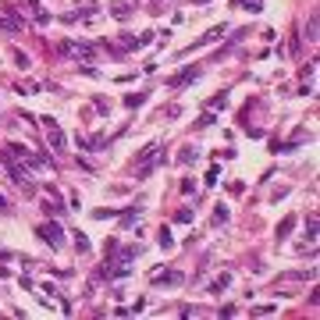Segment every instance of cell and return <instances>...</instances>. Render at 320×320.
Here are the masks:
<instances>
[{
    "instance_id": "obj_11",
    "label": "cell",
    "mask_w": 320,
    "mask_h": 320,
    "mask_svg": "<svg viewBox=\"0 0 320 320\" xmlns=\"http://www.w3.org/2000/svg\"><path fill=\"white\" fill-rule=\"evenodd\" d=\"M0 29H11V32H18V29H22V18H0Z\"/></svg>"
},
{
    "instance_id": "obj_21",
    "label": "cell",
    "mask_w": 320,
    "mask_h": 320,
    "mask_svg": "<svg viewBox=\"0 0 320 320\" xmlns=\"http://www.w3.org/2000/svg\"><path fill=\"white\" fill-rule=\"evenodd\" d=\"M0 210H8V199H4V196H0Z\"/></svg>"
},
{
    "instance_id": "obj_2",
    "label": "cell",
    "mask_w": 320,
    "mask_h": 320,
    "mask_svg": "<svg viewBox=\"0 0 320 320\" xmlns=\"http://www.w3.org/2000/svg\"><path fill=\"white\" fill-rule=\"evenodd\" d=\"M43 128H47V142L54 153H64L68 149V139H64V128L54 121V117H43Z\"/></svg>"
},
{
    "instance_id": "obj_14",
    "label": "cell",
    "mask_w": 320,
    "mask_h": 320,
    "mask_svg": "<svg viewBox=\"0 0 320 320\" xmlns=\"http://www.w3.org/2000/svg\"><path fill=\"white\" fill-rule=\"evenodd\" d=\"M135 221H139V210H135V207H132L128 214H121V224H135Z\"/></svg>"
},
{
    "instance_id": "obj_17",
    "label": "cell",
    "mask_w": 320,
    "mask_h": 320,
    "mask_svg": "<svg viewBox=\"0 0 320 320\" xmlns=\"http://www.w3.org/2000/svg\"><path fill=\"white\" fill-rule=\"evenodd\" d=\"M160 246L171 249V235H168V228H160Z\"/></svg>"
},
{
    "instance_id": "obj_6",
    "label": "cell",
    "mask_w": 320,
    "mask_h": 320,
    "mask_svg": "<svg viewBox=\"0 0 320 320\" xmlns=\"http://www.w3.org/2000/svg\"><path fill=\"white\" fill-rule=\"evenodd\" d=\"M61 50H64V54H71V57H86V61H89V57L96 54V50H93L89 43H64Z\"/></svg>"
},
{
    "instance_id": "obj_7",
    "label": "cell",
    "mask_w": 320,
    "mask_h": 320,
    "mask_svg": "<svg viewBox=\"0 0 320 320\" xmlns=\"http://www.w3.org/2000/svg\"><path fill=\"white\" fill-rule=\"evenodd\" d=\"M185 277L178 270H164V274H153V285H182Z\"/></svg>"
},
{
    "instance_id": "obj_12",
    "label": "cell",
    "mask_w": 320,
    "mask_h": 320,
    "mask_svg": "<svg viewBox=\"0 0 320 320\" xmlns=\"http://www.w3.org/2000/svg\"><path fill=\"white\" fill-rule=\"evenodd\" d=\"M153 43V32H142L139 39H135V50H142V47H149Z\"/></svg>"
},
{
    "instance_id": "obj_13",
    "label": "cell",
    "mask_w": 320,
    "mask_h": 320,
    "mask_svg": "<svg viewBox=\"0 0 320 320\" xmlns=\"http://www.w3.org/2000/svg\"><path fill=\"white\" fill-rule=\"evenodd\" d=\"M75 246H78V253H89V242H86V235H82V231L75 235Z\"/></svg>"
},
{
    "instance_id": "obj_8",
    "label": "cell",
    "mask_w": 320,
    "mask_h": 320,
    "mask_svg": "<svg viewBox=\"0 0 320 320\" xmlns=\"http://www.w3.org/2000/svg\"><path fill=\"white\" fill-rule=\"evenodd\" d=\"M292 228H295V214H288L281 224H277V242H281V238H288V235H292Z\"/></svg>"
},
{
    "instance_id": "obj_18",
    "label": "cell",
    "mask_w": 320,
    "mask_h": 320,
    "mask_svg": "<svg viewBox=\"0 0 320 320\" xmlns=\"http://www.w3.org/2000/svg\"><path fill=\"white\" fill-rule=\"evenodd\" d=\"M306 231H309V238H316V217L309 214V221H306Z\"/></svg>"
},
{
    "instance_id": "obj_5",
    "label": "cell",
    "mask_w": 320,
    "mask_h": 320,
    "mask_svg": "<svg viewBox=\"0 0 320 320\" xmlns=\"http://www.w3.org/2000/svg\"><path fill=\"white\" fill-rule=\"evenodd\" d=\"M196 75H199V68H185V71H178V75H171V78H168V86H171V89H182L185 82H192Z\"/></svg>"
},
{
    "instance_id": "obj_20",
    "label": "cell",
    "mask_w": 320,
    "mask_h": 320,
    "mask_svg": "<svg viewBox=\"0 0 320 320\" xmlns=\"http://www.w3.org/2000/svg\"><path fill=\"white\" fill-rule=\"evenodd\" d=\"M125 107H142V96H125Z\"/></svg>"
},
{
    "instance_id": "obj_4",
    "label": "cell",
    "mask_w": 320,
    "mask_h": 320,
    "mask_svg": "<svg viewBox=\"0 0 320 320\" xmlns=\"http://www.w3.org/2000/svg\"><path fill=\"white\" fill-rule=\"evenodd\" d=\"M110 15H114L117 22H128V18L135 15V0H114V4H110Z\"/></svg>"
},
{
    "instance_id": "obj_15",
    "label": "cell",
    "mask_w": 320,
    "mask_h": 320,
    "mask_svg": "<svg viewBox=\"0 0 320 320\" xmlns=\"http://www.w3.org/2000/svg\"><path fill=\"white\" fill-rule=\"evenodd\" d=\"M306 36L316 39V15H309V22H306Z\"/></svg>"
},
{
    "instance_id": "obj_3",
    "label": "cell",
    "mask_w": 320,
    "mask_h": 320,
    "mask_svg": "<svg viewBox=\"0 0 320 320\" xmlns=\"http://www.w3.org/2000/svg\"><path fill=\"white\" fill-rule=\"evenodd\" d=\"M36 235L43 238V242H47L50 249H57V246H61V238H64V231H61V224H57V221H50V224H39V228H36Z\"/></svg>"
},
{
    "instance_id": "obj_16",
    "label": "cell",
    "mask_w": 320,
    "mask_h": 320,
    "mask_svg": "<svg viewBox=\"0 0 320 320\" xmlns=\"http://www.w3.org/2000/svg\"><path fill=\"white\" fill-rule=\"evenodd\" d=\"M224 221H228V210L217 207V210H214V224H224Z\"/></svg>"
},
{
    "instance_id": "obj_10",
    "label": "cell",
    "mask_w": 320,
    "mask_h": 320,
    "mask_svg": "<svg viewBox=\"0 0 320 320\" xmlns=\"http://www.w3.org/2000/svg\"><path fill=\"white\" fill-rule=\"evenodd\" d=\"M228 281H231V274H221L217 281L210 285V292H214V295H217V292H224V288H228Z\"/></svg>"
},
{
    "instance_id": "obj_1",
    "label": "cell",
    "mask_w": 320,
    "mask_h": 320,
    "mask_svg": "<svg viewBox=\"0 0 320 320\" xmlns=\"http://www.w3.org/2000/svg\"><path fill=\"white\" fill-rule=\"evenodd\" d=\"M156 164H160V142H149V146L139 153V160H135V178H139V182L149 178Z\"/></svg>"
},
{
    "instance_id": "obj_9",
    "label": "cell",
    "mask_w": 320,
    "mask_h": 320,
    "mask_svg": "<svg viewBox=\"0 0 320 320\" xmlns=\"http://www.w3.org/2000/svg\"><path fill=\"white\" fill-rule=\"evenodd\" d=\"M47 210H50V214H64V207H61V196H57L54 189H47Z\"/></svg>"
},
{
    "instance_id": "obj_19",
    "label": "cell",
    "mask_w": 320,
    "mask_h": 320,
    "mask_svg": "<svg viewBox=\"0 0 320 320\" xmlns=\"http://www.w3.org/2000/svg\"><path fill=\"white\" fill-rule=\"evenodd\" d=\"M192 156H196V149H192V146H185V149H182V164H189Z\"/></svg>"
}]
</instances>
